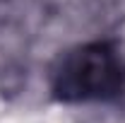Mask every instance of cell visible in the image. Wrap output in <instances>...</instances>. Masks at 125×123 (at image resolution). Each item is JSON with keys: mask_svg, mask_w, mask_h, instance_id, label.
I'll return each mask as SVG.
<instances>
[{"mask_svg": "<svg viewBox=\"0 0 125 123\" xmlns=\"http://www.w3.org/2000/svg\"><path fill=\"white\" fill-rule=\"evenodd\" d=\"M58 101H113L125 92V61L113 41H89L62 53L51 70Z\"/></svg>", "mask_w": 125, "mask_h": 123, "instance_id": "obj_1", "label": "cell"}]
</instances>
